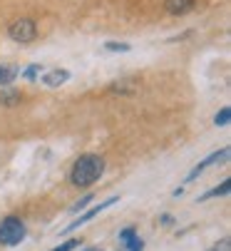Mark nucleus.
I'll use <instances>...</instances> for the list:
<instances>
[{"instance_id":"nucleus-1","label":"nucleus","mask_w":231,"mask_h":251,"mask_svg":"<svg viewBox=\"0 0 231 251\" xmlns=\"http://www.w3.org/2000/svg\"><path fill=\"white\" fill-rule=\"evenodd\" d=\"M102 172H104V159L100 154H82L70 172V182L75 187H90L102 176Z\"/></svg>"},{"instance_id":"nucleus-2","label":"nucleus","mask_w":231,"mask_h":251,"mask_svg":"<svg viewBox=\"0 0 231 251\" xmlns=\"http://www.w3.org/2000/svg\"><path fill=\"white\" fill-rule=\"evenodd\" d=\"M25 234H27V229H25V224L18 217H8V219L0 222V244L18 246L25 239Z\"/></svg>"},{"instance_id":"nucleus-3","label":"nucleus","mask_w":231,"mask_h":251,"mask_svg":"<svg viewBox=\"0 0 231 251\" xmlns=\"http://www.w3.org/2000/svg\"><path fill=\"white\" fill-rule=\"evenodd\" d=\"M8 35H10V40L25 45V43H32V40L37 38V25H35V20H30V18H18V20L10 23Z\"/></svg>"},{"instance_id":"nucleus-4","label":"nucleus","mask_w":231,"mask_h":251,"mask_svg":"<svg viewBox=\"0 0 231 251\" xmlns=\"http://www.w3.org/2000/svg\"><path fill=\"white\" fill-rule=\"evenodd\" d=\"M117 199H120V197H109V199H104V201H102L100 206H95V209H90V211H85V214H82V217H77V219H75V222H72L70 226H65V229H62V234H67V231H75V229H80L82 224H87V222H92V219L97 217V214H102V211H104L107 206H112V204H114V201H117Z\"/></svg>"},{"instance_id":"nucleus-5","label":"nucleus","mask_w":231,"mask_h":251,"mask_svg":"<svg viewBox=\"0 0 231 251\" xmlns=\"http://www.w3.org/2000/svg\"><path fill=\"white\" fill-rule=\"evenodd\" d=\"M229 154H231V150H229V147H224L221 152H214V154H209V157H206L204 162H199V164H197L194 169L189 172L186 182H191V179H197V176H199L202 172H206L209 167H214V164H221V162H226V159H229Z\"/></svg>"},{"instance_id":"nucleus-6","label":"nucleus","mask_w":231,"mask_h":251,"mask_svg":"<svg viewBox=\"0 0 231 251\" xmlns=\"http://www.w3.org/2000/svg\"><path fill=\"white\" fill-rule=\"evenodd\" d=\"M70 80V73L67 70H50V73H45L43 77H40V82H43V87H50V90H55V87H60V85H65Z\"/></svg>"},{"instance_id":"nucleus-7","label":"nucleus","mask_w":231,"mask_h":251,"mask_svg":"<svg viewBox=\"0 0 231 251\" xmlns=\"http://www.w3.org/2000/svg\"><path fill=\"white\" fill-rule=\"evenodd\" d=\"M194 3L197 0H164V8L172 15H184V13H189L191 8H194Z\"/></svg>"},{"instance_id":"nucleus-8","label":"nucleus","mask_w":231,"mask_h":251,"mask_svg":"<svg viewBox=\"0 0 231 251\" xmlns=\"http://www.w3.org/2000/svg\"><path fill=\"white\" fill-rule=\"evenodd\" d=\"M20 77V67L18 65H0V87H8Z\"/></svg>"},{"instance_id":"nucleus-9","label":"nucleus","mask_w":231,"mask_h":251,"mask_svg":"<svg viewBox=\"0 0 231 251\" xmlns=\"http://www.w3.org/2000/svg\"><path fill=\"white\" fill-rule=\"evenodd\" d=\"M23 100V95L15 87H3L0 90V107H18Z\"/></svg>"},{"instance_id":"nucleus-10","label":"nucleus","mask_w":231,"mask_h":251,"mask_svg":"<svg viewBox=\"0 0 231 251\" xmlns=\"http://www.w3.org/2000/svg\"><path fill=\"white\" fill-rule=\"evenodd\" d=\"M231 192V182H229V179H226V182H221L216 189H211V192H206L202 199H211V197H224V194H229Z\"/></svg>"},{"instance_id":"nucleus-11","label":"nucleus","mask_w":231,"mask_h":251,"mask_svg":"<svg viewBox=\"0 0 231 251\" xmlns=\"http://www.w3.org/2000/svg\"><path fill=\"white\" fill-rule=\"evenodd\" d=\"M231 122V107H224L221 112H216V117H214V125L216 127H226Z\"/></svg>"},{"instance_id":"nucleus-12","label":"nucleus","mask_w":231,"mask_h":251,"mask_svg":"<svg viewBox=\"0 0 231 251\" xmlns=\"http://www.w3.org/2000/svg\"><path fill=\"white\" fill-rule=\"evenodd\" d=\"M104 50H109V52H129L132 45L129 43H114V40H109V43H104Z\"/></svg>"},{"instance_id":"nucleus-13","label":"nucleus","mask_w":231,"mask_h":251,"mask_svg":"<svg viewBox=\"0 0 231 251\" xmlns=\"http://www.w3.org/2000/svg\"><path fill=\"white\" fill-rule=\"evenodd\" d=\"M132 85H134L132 80H122V82H112L109 90L112 92H132Z\"/></svg>"},{"instance_id":"nucleus-14","label":"nucleus","mask_w":231,"mask_h":251,"mask_svg":"<svg viewBox=\"0 0 231 251\" xmlns=\"http://www.w3.org/2000/svg\"><path fill=\"white\" fill-rule=\"evenodd\" d=\"M92 199H95V194H85V197H82L80 201H75V204H72L70 209H72V211H82V209H85V206H87V204H90Z\"/></svg>"},{"instance_id":"nucleus-15","label":"nucleus","mask_w":231,"mask_h":251,"mask_svg":"<svg viewBox=\"0 0 231 251\" xmlns=\"http://www.w3.org/2000/svg\"><path fill=\"white\" fill-rule=\"evenodd\" d=\"M40 70H43V65H30L25 73H23V77H25V80H35L37 75H40Z\"/></svg>"},{"instance_id":"nucleus-16","label":"nucleus","mask_w":231,"mask_h":251,"mask_svg":"<svg viewBox=\"0 0 231 251\" xmlns=\"http://www.w3.org/2000/svg\"><path fill=\"white\" fill-rule=\"evenodd\" d=\"M134 236H137L134 226H127V229H122V231H120V241H122V244H127V241H129V239H134Z\"/></svg>"},{"instance_id":"nucleus-17","label":"nucleus","mask_w":231,"mask_h":251,"mask_svg":"<svg viewBox=\"0 0 231 251\" xmlns=\"http://www.w3.org/2000/svg\"><path fill=\"white\" fill-rule=\"evenodd\" d=\"M142 249H144V241L139 236H134V239L127 241V251H142Z\"/></svg>"},{"instance_id":"nucleus-18","label":"nucleus","mask_w":231,"mask_h":251,"mask_svg":"<svg viewBox=\"0 0 231 251\" xmlns=\"http://www.w3.org/2000/svg\"><path fill=\"white\" fill-rule=\"evenodd\" d=\"M75 246H80V241H75V239H72V241H65V244H60V246H57V249H52V251H72Z\"/></svg>"},{"instance_id":"nucleus-19","label":"nucleus","mask_w":231,"mask_h":251,"mask_svg":"<svg viewBox=\"0 0 231 251\" xmlns=\"http://www.w3.org/2000/svg\"><path fill=\"white\" fill-rule=\"evenodd\" d=\"M211 251H229V239H224L221 244H216V246H214Z\"/></svg>"},{"instance_id":"nucleus-20","label":"nucleus","mask_w":231,"mask_h":251,"mask_svg":"<svg viewBox=\"0 0 231 251\" xmlns=\"http://www.w3.org/2000/svg\"><path fill=\"white\" fill-rule=\"evenodd\" d=\"M85 251H97V249H85Z\"/></svg>"}]
</instances>
